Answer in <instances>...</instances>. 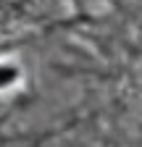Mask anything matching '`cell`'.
I'll list each match as a JSON object with an SVG mask.
<instances>
[{"mask_svg": "<svg viewBox=\"0 0 142 147\" xmlns=\"http://www.w3.org/2000/svg\"><path fill=\"white\" fill-rule=\"evenodd\" d=\"M13 16V0H0V26Z\"/></svg>", "mask_w": 142, "mask_h": 147, "instance_id": "6da1fadb", "label": "cell"}]
</instances>
